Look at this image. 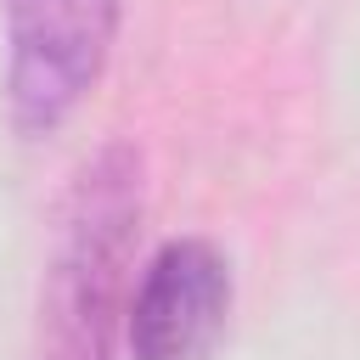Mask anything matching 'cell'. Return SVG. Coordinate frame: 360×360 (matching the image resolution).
Wrapping results in <instances>:
<instances>
[{"instance_id":"7a4b0ae2","label":"cell","mask_w":360,"mask_h":360,"mask_svg":"<svg viewBox=\"0 0 360 360\" xmlns=\"http://www.w3.org/2000/svg\"><path fill=\"white\" fill-rule=\"evenodd\" d=\"M124 0H6V107L22 135L62 129L107 73Z\"/></svg>"},{"instance_id":"6da1fadb","label":"cell","mask_w":360,"mask_h":360,"mask_svg":"<svg viewBox=\"0 0 360 360\" xmlns=\"http://www.w3.org/2000/svg\"><path fill=\"white\" fill-rule=\"evenodd\" d=\"M141 152L112 141L90 152L56 208L51 264L39 281L34 360H112L135 292L141 236Z\"/></svg>"},{"instance_id":"3957f363","label":"cell","mask_w":360,"mask_h":360,"mask_svg":"<svg viewBox=\"0 0 360 360\" xmlns=\"http://www.w3.org/2000/svg\"><path fill=\"white\" fill-rule=\"evenodd\" d=\"M231 315V264L208 236L163 242L129 292L124 349L129 360H202Z\"/></svg>"}]
</instances>
